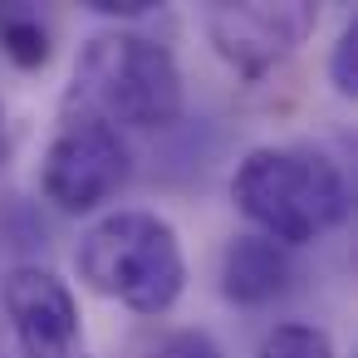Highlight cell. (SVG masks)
Masks as SVG:
<instances>
[{
	"instance_id": "1",
	"label": "cell",
	"mask_w": 358,
	"mask_h": 358,
	"mask_svg": "<svg viewBox=\"0 0 358 358\" xmlns=\"http://www.w3.org/2000/svg\"><path fill=\"white\" fill-rule=\"evenodd\" d=\"M236 211L255 226V236L275 245H309L324 241L348 216V182L338 162L319 148L280 143L250 148L231 177Z\"/></svg>"
},
{
	"instance_id": "2",
	"label": "cell",
	"mask_w": 358,
	"mask_h": 358,
	"mask_svg": "<svg viewBox=\"0 0 358 358\" xmlns=\"http://www.w3.org/2000/svg\"><path fill=\"white\" fill-rule=\"evenodd\" d=\"M69 103L99 113L113 128L133 133H162L187 108V84L167 45L138 35V30H103L84 45L74 64V94Z\"/></svg>"
},
{
	"instance_id": "3",
	"label": "cell",
	"mask_w": 358,
	"mask_h": 358,
	"mask_svg": "<svg viewBox=\"0 0 358 358\" xmlns=\"http://www.w3.org/2000/svg\"><path fill=\"white\" fill-rule=\"evenodd\" d=\"M74 265L94 294L133 314H167L187 289L182 236L157 211H108L84 231Z\"/></svg>"
},
{
	"instance_id": "4",
	"label": "cell",
	"mask_w": 358,
	"mask_h": 358,
	"mask_svg": "<svg viewBox=\"0 0 358 358\" xmlns=\"http://www.w3.org/2000/svg\"><path fill=\"white\" fill-rule=\"evenodd\" d=\"M133 177V152L123 143V133L113 123H103L99 113L69 103L45 162H40V187L45 196L64 211V216H84L99 211L103 201H113Z\"/></svg>"
},
{
	"instance_id": "5",
	"label": "cell",
	"mask_w": 358,
	"mask_h": 358,
	"mask_svg": "<svg viewBox=\"0 0 358 358\" xmlns=\"http://www.w3.org/2000/svg\"><path fill=\"white\" fill-rule=\"evenodd\" d=\"M319 25V10L309 0H216L201 10V30L211 50L241 74V79H265L275 64H285Z\"/></svg>"
},
{
	"instance_id": "6",
	"label": "cell",
	"mask_w": 358,
	"mask_h": 358,
	"mask_svg": "<svg viewBox=\"0 0 358 358\" xmlns=\"http://www.w3.org/2000/svg\"><path fill=\"white\" fill-rule=\"evenodd\" d=\"M6 314L20 358H94L84 343L74 289L45 265H15L6 275Z\"/></svg>"
},
{
	"instance_id": "7",
	"label": "cell",
	"mask_w": 358,
	"mask_h": 358,
	"mask_svg": "<svg viewBox=\"0 0 358 358\" xmlns=\"http://www.w3.org/2000/svg\"><path fill=\"white\" fill-rule=\"evenodd\" d=\"M289 255L285 245L265 241V236H236L221 250V294L241 309H260L270 299H280L289 289Z\"/></svg>"
},
{
	"instance_id": "8",
	"label": "cell",
	"mask_w": 358,
	"mask_h": 358,
	"mask_svg": "<svg viewBox=\"0 0 358 358\" xmlns=\"http://www.w3.org/2000/svg\"><path fill=\"white\" fill-rule=\"evenodd\" d=\"M0 50H6L20 69H40L50 59V30L35 15L10 10V15H0Z\"/></svg>"
},
{
	"instance_id": "9",
	"label": "cell",
	"mask_w": 358,
	"mask_h": 358,
	"mask_svg": "<svg viewBox=\"0 0 358 358\" xmlns=\"http://www.w3.org/2000/svg\"><path fill=\"white\" fill-rule=\"evenodd\" d=\"M255 358H334V343L314 324H275Z\"/></svg>"
},
{
	"instance_id": "10",
	"label": "cell",
	"mask_w": 358,
	"mask_h": 358,
	"mask_svg": "<svg viewBox=\"0 0 358 358\" xmlns=\"http://www.w3.org/2000/svg\"><path fill=\"white\" fill-rule=\"evenodd\" d=\"M329 84L338 99H353L358 94V20H348L334 40V55H329Z\"/></svg>"
},
{
	"instance_id": "11",
	"label": "cell",
	"mask_w": 358,
	"mask_h": 358,
	"mask_svg": "<svg viewBox=\"0 0 358 358\" xmlns=\"http://www.w3.org/2000/svg\"><path fill=\"white\" fill-rule=\"evenodd\" d=\"M148 358H226V353L206 329H172V334H162L152 343Z\"/></svg>"
},
{
	"instance_id": "12",
	"label": "cell",
	"mask_w": 358,
	"mask_h": 358,
	"mask_svg": "<svg viewBox=\"0 0 358 358\" xmlns=\"http://www.w3.org/2000/svg\"><path fill=\"white\" fill-rule=\"evenodd\" d=\"M89 10L113 15V20H138V15L152 10V0H89Z\"/></svg>"
},
{
	"instance_id": "13",
	"label": "cell",
	"mask_w": 358,
	"mask_h": 358,
	"mask_svg": "<svg viewBox=\"0 0 358 358\" xmlns=\"http://www.w3.org/2000/svg\"><path fill=\"white\" fill-rule=\"evenodd\" d=\"M10 157V123H6V108H0V162Z\"/></svg>"
}]
</instances>
